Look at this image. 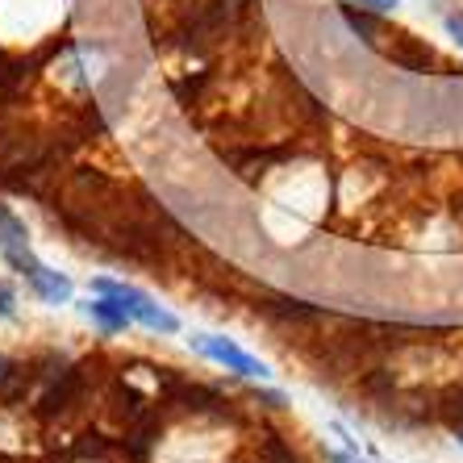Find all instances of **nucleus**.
<instances>
[{"instance_id": "1", "label": "nucleus", "mask_w": 463, "mask_h": 463, "mask_svg": "<svg viewBox=\"0 0 463 463\" xmlns=\"http://www.w3.org/2000/svg\"><path fill=\"white\" fill-rule=\"evenodd\" d=\"M92 288L105 292V297H118V301L126 305L129 317L142 322L146 330H155V335H175V330H180V317L167 313L163 305H155L151 297H146L142 288H134V284H118V280H109V276H100V280H92Z\"/></svg>"}, {"instance_id": "2", "label": "nucleus", "mask_w": 463, "mask_h": 463, "mask_svg": "<svg viewBox=\"0 0 463 463\" xmlns=\"http://www.w3.org/2000/svg\"><path fill=\"white\" fill-rule=\"evenodd\" d=\"M5 259L17 268V276H25V284H30V288L38 292L46 305H67V301H71V280H67L63 271H51L43 259H33L30 247L5 250Z\"/></svg>"}, {"instance_id": "3", "label": "nucleus", "mask_w": 463, "mask_h": 463, "mask_svg": "<svg viewBox=\"0 0 463 463\" xmlns=\"http://www.w3.org/2000/svg\"><path fill=\"white\" fill-rule=\"evenodd\" d=\"M188 343L201 351V355H209L213 364H222V367H230V372H238V376H250V380H263L268 376V364L263 359H255L250 351H242L238 343H230V338H222V335H193Z\"/></svg>"}, {"instance_id": "4", "label": "nucleus", "mask_w": 463, "mask_h": 463, "mask_svg": "<svg viewBox=\"0 0 463 463\" xmlns=\"http://www.w3.org/2000/svg\"><path fill=\"white\" fill-rule=\"evenodd\" d=\"M84 313L100 326V330H105V335H121V330H126V326L134 322V317L126 313V305H121L118 297H105V292H100L97 301H88V305H84Z\"/></svg>"}, {"instance_id": "5", "label": "nucleus", "mask_w": 463, "mask_h": 463, "mask_svg": "<svg viewBox=\"0 0 463 463\" xmlns=\"http://www.w3.org/2000/svg\"><path fill=\"white\" fill-rule=\"evenodd\" d=\"M76 392H80V376H76V372H63V380H59V384H51V392L38 401V413H43V418L63 413L67 405H71V397H76Z\"/></svg>"}, {"instance_id": "6", "label": "nucleus", "mask_w": 463, "mask_h": 463, "mask_svg": "<svg viewBox=\"0 0 463 463\" xmlns=\"http://www.w3.org/2000/svg\"><path fill=\"white\" fill-rule=\"evenodd\" d=\"M17 392H22V372L13 359L0 355V401H17Z\"/></svg>"}, {"instance_id": "7", "label": "nucleus", "mask_w": 463, "mask_h": 463, "mask_svg": "<svg viewBox=\"0 0 463 463\" xmlns=\"http://www.w3.org/2000/svg\"><path fill=\"white\" fill-rule=\"evenodd\" d=\"M442 413H447V421H451L455 430H463V392L455 397V405H442Z\"/></svg>"}, {"instance_id": "8", "label": "nucleus", "mask_w": 463, "mask_h": 463, "mask_svg": "<svg viewBox=\"0 0 463 463\" xmlns=\"http://www.w3.org/2000/svg\"><path fill=\"white\" fill-rule=\"evenodd\" d=\"M447 33H451L455 43L463 46V13H451V17H447Z\"/></svg>"}, {"instance_id": "9", "label": "nucleus", "mask_w": 463, "mask_h": 463, "mask_svg": "<svg viewBox=\"0 0 463 463\" xmlns=\"http://www.w3.org/2000/svg\"><path fill=\"white\" fill-rule=\"evenodd\" d=\"M367 13H388V9H397V0H359Z\"/></svg>"}, {"instance_id": "10", "label": "nucleus", "mask_w": 463, "mask_h": 463, "mask_svg": "<svg viewBox=\"0 0 463 463\" xmlns=\"http://www.w3.org/2000/svg\"><path fill=\"white\" fill-rule=\"evenodd\" d=\"M330 463H367V459H359L355 451H330Z\"/></svg>"}, {"instance_id": "11", "label": "nucleus", "mask_w": 463, "mask_h": 463, "mask_svg": "<svg viewBox=\"0 0 463 463\" xmlns=\"http://www.w3.org/2000/svg\"><path fill=\"white\" fill-rule=\"evenodd\" d=\"M9 313H13V292L0 288V317H9Z\"/></svg>"}, {"instance_id": "12", "label": "nucleus", "mask_w": 463, "mask_h": 463, "mask_svg": "<svg viewBox=\"0 0 463 463\" xmlns=\"http://www.w3.org/2000/svg\"><path fill=\"white\" fill-rule=\"evenodd\" d=\"M455 439H459V447H463V430H455Z\"/></svg>"}]
</instances>
